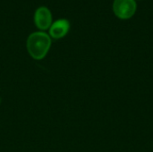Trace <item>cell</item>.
I'll use <instances>...</instances> for the list:
<instances>
[{
    "label": "cell",
    "mask_w": 153,
    "mask_h": 152,
    "mask_svg": "<svg viewBox=\"0 0 153 152\" xmlns=\"http://www.w3.org/2000/svg\"><path fill=\"white\" fill-rule=\"evenodd\" d=\"M115 13L121 19L130 18L136 10L135 0H115L113 4Z\"/></svg>",
    "instance_id": "cell-2"
},
{
    "label": "cell",
    "mask_w": 153,
    "mask_h": 152,
    "mask_svg": "<svg viewBox=\"0 0 153 152\" xmlns=\"http://www.w3.org/2000/svg\"><path fill=\"white\" fill-rule=\"evenodd\" d=\"M28 53L36 60H40L46 56L50 47V36L44 31H36L31 33L26 42Z\"/></svg>",
    "instance_id": "cell-1"
},
{
    "label": "cell",
    "mask_w": 153,
    "mask_h": 152,
    "mask_svg": "<svg viewBox=\"0 0 153 152\" xmlns=\"http://www.w3.org/2000/svg\"><path fill=\"white\" fill-rule=\"evenodd\" d=\"M34 22L39 30H47L52 24V14L46 6L39 7L34 13Z\"/></svg>",
    "instance_id": "cell-3"
},
{
    "label": "cell",
    "mask_w": 153,
    "mask_h": 152,
    "mask_svg": "<svg viewBox=\"0 0 153 152\" xmlns=\"http://www.w3.org/2000/svg\"><path fill=\"white\" fill-rule=\"evenodd\" d=\"M70 29V22L66 19H59L49 27V36L54 39H61L65 37Z\"/></svg>",
    "instance_id": "cell-4"
}]
</instances>
